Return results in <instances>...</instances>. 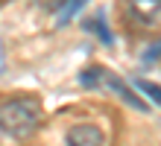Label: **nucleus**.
I'll list each match as a JSON object with an SVG mask.
<instances>
[{
    "label": "nucleus",
    "instance_id": "423d86ee",
    "mask_svg": "<svg viewBox=\"0 0 161 146\" xmlns=\"http://www.w3.org/2000/svg\"><path fill=\"white\" fill-rule=\"evenodd\" d=\"M135 88H141L144 94H149V100H153V105H158V102H161V94H158V88H155L153 82H144V79H138V82H135Z\"/></svg>",
    "mask_w": 161,
    "mask_h": 146
},
{
    "label": "nucleus",
    "instance_id": "39448f33",
    "mask_svg": "<svg viewBox=\"0 0 161 146\" xmlns=\"http://www.w3.org/2000/svg\"><path fill=\"white\" fill-rule=\"evenodd\" d=\"M85 6V0H68V3H64L62 9H59V24H68L73 15L79 12V9Z\"/></svg>",
    "mask_w": 161,
    "mask_h": 146
},
{
    "label": "nucleus",
    "instance_id": "7ed1b4c3",
    "mask_svg": "<svg viewBox=\"0 0 161 146\" xmlns=\"http://www.w3.org/2000/svg\"><path fill=\"white\" fill-rule=\"evenodd\" d=\"M161 3L158 0H129V18L141 26H158Z\"/></svg>",
    "mask_w": 161,
    "mask_h": 146
},
{
    "label": "nucleus",
    "instance_id": "6e6552de",
    "mask_svg": "<svg viewBox=\"0 0 161 146\" xmlns=\"http://www.w3.org/2000/svg\"><path fill=\"white\" fill-rule=\"evenodd\" d=\"M0 70H3V44H0Z\"/></svg>",
    "mask_w": 161,
    "mask_h": 146
},
{
    "label": "nucleus",
    "instance_id": "20e7f679",
    "mask_svg": "<svg viewBox=\"0 0 161 146\" xmlns=\"http://www.w3.org/2000/svg\"><path fill=\"white\" fill-rule=\"evenodd\" d=\"M103 79L108 82V88H114V91H117V94L123 96V100H126V102L132 105V108H138V111H149V108H147V102H144V100H138V96L132 94V88H126V85H123V82L117 79V76H108V73H103Z\"/></svg>",
    "mask_w": 161,
    "mask_h": 146
},
{
    "label": "nucleus",
    "instance_id": "0eeeda50",
    "mask_svg": "<svg viewBox=\"0 0 161 146\" xmlns=\"http://www.w3.org/2000/svg\"><path fill=\"white\" fill-rule=\"evenodd\" d=\"M141 64H147V67L158 64V41H153V47H147V50H144V56H141Z\"/></svg>",
    "mask_w": 161,
    "mask_h": 146
},
{
    "label": "nucleus",
    "instance_id": "f03ea898",
    "mask_svg": "<svg viewBox=\"0 0 161 146\" xmlns=\"http://www.w3.org/2000/svg\"><path fill=\"white\" fill-rule=\"evenodd\" d=\"M103 143H106V134L94 123H79L64 134V146H103Z\"/></svg>",
    "mask_w": 161,
    "mask_h": 146
},
{
    "label": "nucleus",
    "instance_id": "f257e3e1",
    "mask_svg": "<svg viewBox=\"0 0 161 146\" xmlns=\"http://www.w3.org/2000/svg\"><path fill=\"white\" fill-rule=\"evenodd\" d=\"M38 123H41V108L30 96H18V100H9L0 105V132L15 140L30 138L38 129Z\"/></svg>",
    "mask_w": 161,
    "mask_h": 146
}]
</instances>
